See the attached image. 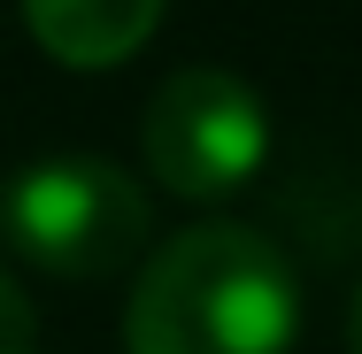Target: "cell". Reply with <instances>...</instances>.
I'll return each mask as SVG.
<instances>
[{
  "mask_svg": "<svg viewBox=\"0 0 362 354\" xmlns=\"http://www.w3.org/2000/svg\"><path fill=\"white\" fill-rule=\"evenodd\" d=\"M146 208L139 177L100 162V154H39L0 185V239L62 285L124 278L146 254Z\"/></svg>",
  "mask_w": 362,
  "mask_h": 354,
  "instance_id": "obj_2",
  "label": "cell"
},
{
  "mask_svg": "<svg viewBox=\"0 0 362 354\" xmlns=\"http://www.w3.org/2000/svg\"><path fill=\"white\" fill-rule=\"evenodd\" d=\"M293 331L300 278L255 223H185L124 300V354H286Z\"/></svg>",
  "mask_w": 362,
  "mask_h": 354,
  "instance_id": "obj_1",
  "label": "cell"
},
{
  "mask_svg": "<svg viewBox=\"0 0 362 354\" xmlns=\"http://www.w3.org/2000/svg\"><path fill=\"white\" fill-rule=\"evenodd\" d=\"M347 354H362V285H355V300H347Z\"/></svg>",
  "mask_w": 362,
  "mask_h": 354,
  "instance_id": "obj_6",
  "label": "cell"
},
{
  "mask_svg": "<svg viewBox=\"0 0 362 354\" xmlns=\"http://www.w3.org/2000/svg\"><path fill=\"white\" fill-rule=\"evenodd\" d=\"M139 154L162 193L223 201L270 154V108L239 70H177L154 85L139 116Z\"/></svg>",
  "mask_w": 362,
  "mask_h": 354,
  "instance_id": "obj_3",
  "label": "cell"
},
{
  "mask_svg": "<svg viewBox=\"0 0 362 354\" xmlns=\"http://www.w3.org/2000/svg\"><path fill=\"white\" fill-rule=\"evenodd\" d=\"M31 347H39V316H31L23 285L0 270V354H31Z\"/></svg>",
  "mask_w": 362,
  "mask_h": 354,
  "instance_id": "obj_5",
  "label": "cell"
},
{
  "mask_svg": "<svg viewBox=\"0 0 362 354\" xmlns=\"http://www.w3.org/2000/svg\"><path fill=\"white\" fill-rule=\"evenodd\" d=\"M170 0H23V31L62 70H116L132 62Z\"/></svg>",
  "mask_w": 362,
  "mask_h": 354,
  "instance_id": "obj_4",
  "label": "cell"
}]
</instances>
